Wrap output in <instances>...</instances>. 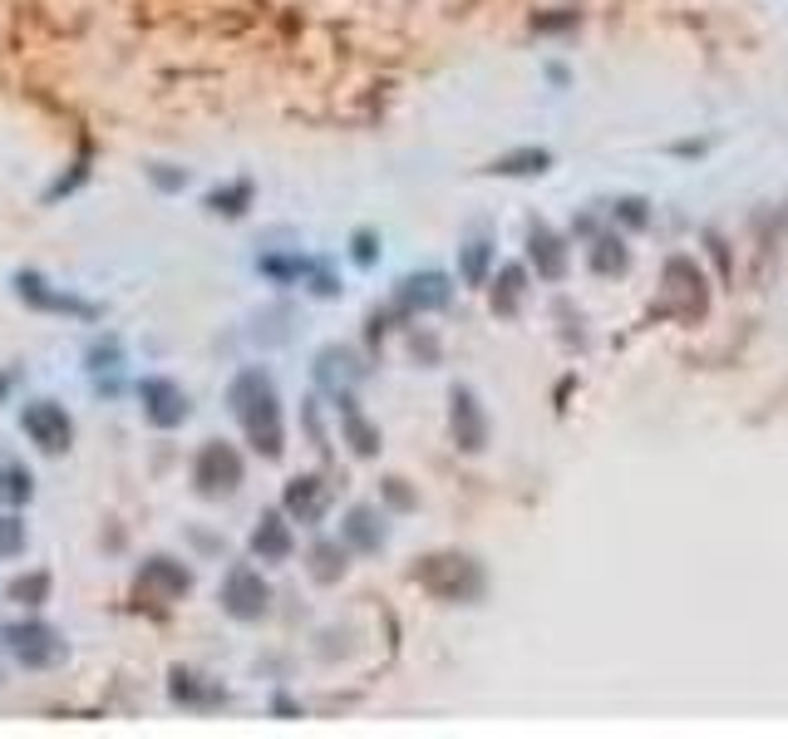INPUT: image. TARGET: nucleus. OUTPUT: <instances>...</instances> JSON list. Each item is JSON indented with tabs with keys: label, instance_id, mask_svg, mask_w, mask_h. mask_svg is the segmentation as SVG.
Returning a JSON list of instances; mask_svg holds the SVG:
<instances>
[{
	"label": "nucleus",
	"instance_id": "nucleus-14",
	"mask_svg": "<svg viewBox=\"0 0 788 739\" xmlns=\"http://www.w3.org/2000/svg\"><path fill=\"white\" fill-rule=\"evenodd\" d=\"M340 409H345V429H350V443H355V453H374V429L370 424L360 419V414H355V400H340Z\"/></svg>",
	"mask_w": 788,
	"mask_h": 739
},
{
	"label": "nucleus",
	"instance_id": "nucleus-7",
	"mask_svg": "<svg viewBox=\"0 0 788 739\" xmlns=\"http://www.w3.org/2000/svg\"><path fill=\"white\" fill-rule=\"evenodd\" d=\"M291 547H296L291 522H286L281 512H266V518L256 522V532H252V552L262 562H286V557H291Z\"/></svg>",
	"mask_w": 788,
	"mask_h": 739
},
{
	"label": "nucleus",
	"instance_id": "nucleus-6",
	"mask_svg": "<svg viewBox=\"0 0 788 739\" xmlns=\"http://www.w3.org/2000/svg\"><path fill=\"white\" fill-rule=\"evenodd\" d=\"M138 400H143V419L153 424V429H173V424L187 419V394H183V384L163 380V374H148V380L138 384Z\"/></svg>",
	"mask_w": 788,
	"mask_h": 739
},
{
	"label": "nucleus",
	"instance_id": "nucleus-2",
	"mask_svg": "<svg viewBox=\"0 0 788 739\" xmlns=\"http://www.w3.org/2000/svg\"><path fill=\"white\" fill-rule=\"evenodd\" d=\"M193 483L197 493H207V498H222V493H236V483H242V459H236L232 443L212 439L197 449V463H193Z\"/></svg>",
	"mask_w": 788,
	"mask_h": 739
},
{
	"label": "nucleus",
	"instance_id": "nucleus-18",
	"mask_svg": "<svg viewBox=\"0 0 788 739\" xmlns=\"http://www.w3.org/2000/svg\"><path fill=\"white\" fill-rule=\"evenodd\" d=\"M25 547V528L15 518H0V557H15Z\"/></svg>",
	"mask_w": 788,
	"mask_h": 739
},
{
	"label": "nucleus",
	"instance_id": "nucleus-21",
	"mask_svg": "<svg viewBox=\"0 0 788 739\" xmlns=\"http://www.w3.org/2000/svg\"><path fill=\"white\" fill-rule=\"evenodd\" d=\"M483 262H488V252H483V242H478V252L463 256V272H468V281H478V276H483Z\"/></svg>",
	"mask_w": 788,
	"mask_h": 739
},
{
	"label": "nucleus",
	"instance_id": "nucleus-1",
	"mask_svg": "<svg viewBox=\"0 0 788 739\" xmlns=\"http://www.w3.org/2000/svg\"><path fill=\"white\" fill-rule=\"evenodd\" d=\"M227 404H232L236 424H242L246 443H252L262 459H281L286 449V424H281V400H276V384L266 370L246 365L242 374L227 390Z\"/></svg>",
	"mask_w": 788,
	"mask_h": 739
},
{
	"label": "nucleus",
	"instance_id": "nucleus-12",
	"mask_svg": "<svg viewBox=\"0 0 788 739\" xmlns=\"http://www.w3.org/2000/svg\"><path fill=\"white\" fill-rule=\"evenodd\" d=\"M345 538H350L360 552H374V547H380V542H384V528H374V508H350Z\"/></svg>",
	"mask_w": 788,
	"mask_h": 739
},
{
	"label": "nucleus",
	"instance_id": "nucleus-3",
	"mask_svg": "<svg viewBox=\"0 0 788 739\" xmlns=\"http://www.w3.org/2000/svg\"><path fill=\"white\" fill-rule=\"evenodd\" d=\"M266 601H271V587L262 581V571L246 567V562H236L232 571H227L222 581V611L236 621H256L266 611Z\"/></svg>",
	"mask_w": 788,
	"mask_h": 739
},
{
	"label": "nucleus",
	"instance_id": "nucleus-4",
	"mask_svg": "<svg viewBox=\"0 0 788 739\" xmlns=\"http://www.w3.org/2000/svg\"><path fill=\"white\" fill-rule=\"evenodd\" d=\"M5 646L15 650V660H20V666H30V670H45V666H55V660L65 656L59 631L45 626V621H20V626H10L5 631Z\"/></svg>",
	"mask_w": 788,
	"mask_h": 739
},
{
	"label": "nucleus",
	"instance_id": "nucleus-17",
	"mask_svg": "<svg viewBox=\"0 0 788 739\" xmlns=\"http://www.w3.org/2000/svg\"><path fill=\"white\" fill-rule=\"evenodd\" d=\"M532 256H542V272H547V276H557V272H561V252H557V242H552V236L542 232V227L532 232Z\"/></svg>",
	"mask_w": 788,
	"mask_h": 739
},
{
	"label": "nucleus",
	"instance_id": "nucleus-5",
	"mask_svg": "<svg viewBox=\"0 0 788 739\" xmlns=\"http://www.w3.org/2000/svg\"><path fill=\"white\" fill-rule=\"evenodd\" d=\"M20 429H25V434H30V443H39L45 453L69 449V439H74V424H69V414L59 409L55 400H35V404H25V414H20Z\"/></svg>",
	"mask_w": 788,
	"mask_h": 739
},
{
	"label": "nucleus",
	"instance_id": "nucleus-20",
	"mask_svg": "<svg viewBox=\"0 0 788 739\" xmlns=\"http://www.w3.org/2000/svg\"><path fill=\"white\" fill-rule=\"evenodd\" d=\"M528 163H547V153H518V158H502L498 173H532Z\"/></svg>",
	"mask_w": 788,
	"mask_h": 739
},
{
	"label": "nucleus",
	"instance_id": "nucleus-15",
	"mask_svg": "<svg viewBox=\"0 0 788 739\" xmlns=\"http://www.w3.org/2000/svg\"><path fill=\"white\" fill-rule=\"evenodd\" d=\"M443 281L439 276H424V281H404V301L409 305H443Z\"/></svg>",
	"mask_w": 788,
	"mask_h": 739
},
{
	"label": "nucleus",
	"instance_id": "nucleus-19",
	"mask_svg": "<svg viewBox=\"0 0 788 739\" xmlns=\"http://www.w3.org/2000/svg\"><path fill=\"white\" fill-rule=\"evenodd\" d=\"M45 587H49V577H45V571H35L30 581H15V587H10V597H15V601H25V597H45Z\"/></svg>",
	"mask_w": 788,
	"mask_h": 739
},
{
	"label": "nucleus",
	"instance_id": "nucleus-8",
	"mask_svg": "<svg viewBox=\"0 0 788 739\" xmlns=\"http://www.w3.org/2000/svg\"><path fill=\"white\" fill-rule=\"evenodd\" d=\"M286 512H291L296 522H321L325 483L321 478H291V488H286Z\"/></svg>",
	"mask_w": 788,
	"mask_h": 739
},
{
	"label": "nucleus",
	"instance_id": "nucleus-16",
	"mask_svg": "<svg viewBox=\"0 0 788 739\" xmlns=\"http://www.w3.org/2000/svg\"><path fill=\"white\" fill-rule=\"evenodd\" d=\"M311 562H315L311 571H315V577H321V581H335V577H340V571H345V552L335 547V542H321V547L311 552Z\"/></svg>",
	"mask_w": 788,
	"mask_h": 739
},
{
	"label": "nucleus",
	"instance_id": "nucleus-10",
	"mask_svg": "<svg viewBox=\"0 0 788 739\" xmlns=\"http://www.w3.org/2000/svg\"><path fill=\"white\" fill-rule=\"evenodd\" d=\"M138 581H143V587H158V597H183L193 577H187V567H177L173 557H153Z\"/></svg>",
	"mask_w": 788,
	"mask_h": 739
},
{
	"label": "nucleus",
	"instance_id": "nucleus-9",
	"mask_svg": "<svg viewBox=\"0 0 788 739\" xmlns=\"http://www.w3.org/2000/svg\"><path fill=\"white\" fill-rule=\"evenodd\" d=\"M453 434H459L463 449H483L488 429H483V414H478V400L468 390H453Z\"/></svg>",
	"mask_w": 788,
	"mask_h": 739
},
{
	"label": "nucleus",
	"instance_id": "nucleus-11",
	"mask_svg": "<svg viewBox=\"0 0 788 739\" xmlns=\"http://www.w3.org/2000/svg\"><path fill=\"white\" fill-rule=\"evenodd\" d=\"M20 296H25V301H35V305H49V311L89 315V305H84V301H74V296H55V291H45V281H39V276H20Z\"/></svg>",
	"mask_w": 788,
	"mask_h": 739
},
{
	"label": "nucleus",
	"instance_id": "nucleus-13",
	"mask_svg": "<svg viewBox=\"0 0 788 739\" xmlns=\"http://www.w3.org/2000/svg\"><path fill=\"white\" fill-rule=\"evenodd\" d=\"M0 498H5V503H25L30 498V473L20 469V463L0 459Z\"/></svg>",
	"mask_w": 788,
	"mask_h": 739
}]
</instances>
